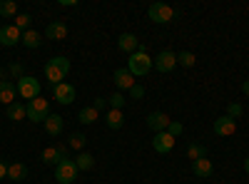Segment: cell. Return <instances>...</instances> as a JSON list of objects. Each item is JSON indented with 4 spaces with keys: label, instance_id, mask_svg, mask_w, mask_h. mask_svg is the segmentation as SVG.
<instances>
[{
    "label": "cell",
    "instance_id": "6da1fadb",
    "mask_svg": "<svg viewBox=\"0 0 249 184\" xmlns=\"http://www.w3.org/2000/svg\"><path fill=\"white\" fill-rule=\"evenodd\" d=\"M127 70L132 72V77H144L150 70H152V57L147 55V50H137V52H132L130 55V60H127Z\"/></svg>",
    "mask_w": 249,
    "mask_h": 184
},
{
    "label": "cell",
    "instance_id": "7a4b0ae2",
    "mask_svg": "<svg viewBox=\"0 0 249 184\" xmlns=\"http://www.w3.org/2000/svg\"><path fill=\"white\" fill-rule=\"evenodd\" d=\"M15 87H18V95L23 97V100H35V97H40V90H43V85H40V80L37 77H33V75H23L15 83Z\"/></svg>",
    "mask_w": 249,
    "mask_h": 184
},
{
    "label": "cell",
    "instance_id": "3957f363",
    "mask_svg": "<svg viewBox=\"0 0 249 184\" xmlns=\"http://www.w3.org/2000/svg\"><path fill=\"white\" fill-rule=\"evenodd\" d=\"M25 115L30 122H45L50 117V102L45 97H35L25 105Z\"/></svg>",
    "mask_w": 249,
    "mask_h": 184
},
{
    "label": "cell",
    "instance_id": "277c9868",
    "mask_svg": "<svg viewBox=\"0 0 249 184\" xmlns=\"http://www.w3.org/2000/svg\"><path fill=\"white\" fill-rule=\"evenodd\" d=\"M77 174H80V169L75 165V159H65L55 167V182L57 184H72L77 179Z\"/></svg>",
    "mask_w": 249,
    "mask_h": 184
},
{
    "label": "cell",
    "instance_id": "5b68a950",
    "mask_svg": "<svg viewBox=\"0 0 249 184\" xmlns=\"http://www.w3.org/2000/svg\"><path fill=\"white\" fill-rule=\"evenodd\" d=\"M147 17L152 20V23H157V25H167V23L175 20V10L170 5H164V3H152L147 8Z\"/></svg>",
    "mask_w": 249,
    "mask_h": 184
},
{
    "label": "cell",
    "instance_id": "8992f818",
    "mask_svg": "<svg viewBox=\"0 0 249 184\" xmlns=\"http://www.w3.org/2000/svg\"><path fill=\"white\" fill-rule=\"evenodd\" d=\"M152 67L157 70V72H172L175 67H177V55L172 52V50H162L157 57H152Z\"/></svg>",
    "mask_w": 249,
    "mask_h": 184
},
{
    "label": "cell",
    "instance_id": "52a82bcc",
    "mask_svg": "<svg viewBox=\"0 0 249 184\" xmlns=\"http://www.w3.org/2000/svg\"><path fill=\"white\" fill-rule=\"evenodd\" d=\"M175 137L167 132V130H164V132H157L155 137H152V147H155V152L157 154H170L172 150H175Z\"/></svg>",
    "mask_w": 249,
    "mask_h": 184
},
{
    "label": "cell",
    "instance_id": "ba28073f",
    "mask_svg": "<svg viewBox=\"0 0 249 184\" xmlns=\"http://www.w3.org/2000/svg\"><path fill=\"white\" fill-rule=\"evenodd\" d=\"M40 159L45 162V165H60V162H65L68 159V150H65V145H55V147H45L43 150V154H40Z\"/></svg>",
    "mask_w": 249,
    "mask_h": 184
},
{
    "label": "cell",
    "instance_id": "9c48e42d",
    "mask_svg": "<svg viewBox=\"0 0 249 184\" xmlns=\"http://www.w3.org/2000/svg\"><path fill=\"white\" fill-rule=\"evenodd\" d=\"M112 83H115L117 92H122V90L130 92V90L135 87V77H132V72H130L127 67H120V70L112 72Z\"/></svg>",
    "mask_w": 249,
    "mask_h": 184
},
{
    "label": "cell",
    "instance_id": "30bf717a",
    "mask_svg": "<svg viewBox=\"0 0 249 184\" xmlns=\"http://www.w3.org/2000/svg\"><path fill=\"white\" fill-rule=\"evenodd\" d=\"M214 134L217 137H232L234 132H237V119H232V117H227V115H222V117H217L214 119Z\"/></svg>",
    "mask_w": 249,
    "mask_h": 184
},
{
    "label": "cell",
    "instance_id": "8fae6325",
    "mask_svg": "<svg viewBox=\"0 0 249 184\" xmlns=\"http://www.w3.org/2000/svg\"><path fill=\"white\" fill-rule=\"evenodd\" d=\"M20 40H23V33H20L15 25H3L0 28V45L3 48H15Z\"/></svg>",
    "mask_w": 249,
    "mask_h": 184
},
{
    "label": "cell",
    "instance_id": "7c38bea8",
    "mask_svg": "<svg viewBox=\"0 0 249 184\" xmlns=\"http://www.w3.org/2000/svg\"><path fill=\"white\" fill-rule=\"evenodd\" d=\"M75 87L72 85H68V83H60V85H55L53 87V97L60 102V105H72L75 102Z\"/></svg>",
    "mask_w": 249,
    "mask_h": 184
},
{
    "label": "cell",
    "instance_id": "4fadbf2b",
    "mask_svg": "<svg viewBox=\"0 0 249 184\" xmlns=\"http://www.w3.org/2000/svg\"><path fill=\"white\" fill-rule=\"evenodd\" d=\"M170 117L167 115H164V112H150L147 115V127L157 134V132H164V130H167V125H170Z\"/></svg>",
    "mask_w": 249,
    "mask_h": 184
},
{
    "label": "cell",
    "instance_id": "5bb4252c",
    "mask_svg": "<svg viewBox=\"0 0 249 184\" xmlns=\"http://www.w3.org/2000/svg\"><path fill=\"white\" fill-rule=\"evenodd\" d=\"M117 48H120L122 52L132 55V52L140 50V40H137V35H132V33H122V35L117 37Z\"/></svg>",
    "mask_w": 249,
    "mask_h": 184
},
{
    "label": "cell",
    "instance_id": "9a60e30c",
    "mask_svg": "<svg viewBox=\"0 0 249 184\" xmlns=\"http://www.w3.org/2000/svg\"><path fill=\"white\" fill-rule=\"evenodd\" d=\"M15 97H18V87L13 83H8V80H0V102L10 107L15 102Z\"/></svg>",
    "mask_w": 249,
    "mask_h": 184
},
{
    "label": "cell",
    "instance_id": "2e32d148",
    "mask_svg": "<svg viewBox=\"0 0 249 184\" xmlns=\"http://www.w3.org/2000/svg\"><path fill=\"white\" fill-rule=\"evenodd\" d=\"M192 172H195V177H199V179H207V177H212V172H214V165H212V159H197V162H192Z\"/></svg>",
    "mask_w": 249,
    "mask_h": 184
},
{
    "label": "cell",
    "instance_id": "e0dca14e",
    "mask_svg": "<svg viewBox=\"0 0 249 184\" xmlns=\"http://www.w3.org/2000/svg\"><path fill=\"white\" fill-rule=\"evenodd\" d=\"M45 37L48 40H65L68 37V25L60 23V20H53V23L45 28Z\"/></svg>",
    "mask_w": 249,
    "mask_h": 184
},
{
    "label": "cell",
    "instance_id": "ac0fdd59",
    "mask_svg": "<svg viewBox=\"0 0 249 184\" xmlns=\"http://www.w3.org/2000/svg\"><path fill=\"white\" fill-rule=\"evenodd\" d=\"M65 70H60L57 65H53L50 63V60H48V63H45V77H48V83L55 87V85H60V83H65Z\"/></svg>",
    "mask_w": 249,
    "mask_h": 184
},
{
    "label": "cell",
    "instance_id": "d6986e66",
    "mask_svg": "<svg viewBox=\"0 0 249 184\" xmlns=\"http://www.w3.org/2000/svg\"><path fill=\"white\" fill-rule=\"evenodd\" d=\"M43 125H45V132H48L50 137H60V134H62V117H60V115H53V112H50V117L43 122Z\"/></svg>",
    "mask_w": 249,
    "mask_h": 184
},
{
    "label": "cell",
    "instance_id": "ffe728a7",
    "mask_svg": "<svg viewBox=\"0 0 249 184\" xmlns=\"http://www.w3.org/2000/svg\"><path fill=\"white\" fill-rule=\"evenodd\" d=\"M28 50H37L40 45H43V35H40L37 30H25L23 33V40H20Z\"/></svg>",
    "mask_w": 249,
    "mask_h": 184
},
{
    "label": "cell",
    "instance_id": "44dd1931",
    "mask_svg": "<svg viewBox=\"0 0 249 184\" xmlns=\"http://www.w3.org/2000/svg\"><path fill=\"white\" fill-rule=\"evenodd\" d=\"M25 177H28V167L23 165V162H13V165H8V179L23 182Z\"/></svg>",
    "mask_w": 249,
    "mask_h": 184
},
{
    "label": "cell",
    "instance_id": "7402d4cb",
    "mask_svg": "<svg viewBox=\"0 0 249 184\" xmlns=\"http://www.w3.org/2000/svg\"><path fill=\"white\" fill-rule=\"evenodd\" d=\"M105 125H107L110 130H122V125H124V115H122L120 110H110V112L105 115Z\"/></svg>",
    "mask_w": 249,
    "mask_h": 184
},
{
    "label": "cell",
    "instance_id": "603a6c76",
    "mask_svg": "<svg viewBox=\"0 0 249 184\" xmlns=\"http://www.w3.org/2000/svg\"><path fill=\"white\" fill-rule=\"evenodd\" d=\"M75 165H77L80 172H90V169L95 167V157H92L90 152H80V154L75 157Z\"/></svg>",
    "mask_w": 249,
    "mask_h": 184
},
{
    "label": "cell",
    "instance_id": "cb8c5ba5",
    "mask_svg": "<svg viewBox=\"0 0 249 184\" xmlns=\"http://www.w3.org/2000/svg\"><path fill=\"white\" fill-rule=\"evenodd\" d=\"M77 117H80V122H82V125H95V122H97V117H100V112H97V110L90 105V107H82Z\"/></svg>",
    "mask_w": 249,
    "mask_h": 184
},
{
    "label": "cell",
    "instance_id": "d4e9b609",
    "mask_svg": "<svg viewBox=\"0 0 249 184\" xmlns=\"http://www.w3.org/2000/svg\"><path fill=\"white\" fill-rule=\"evenodd\" d=\"M25 105H20V102H13V105L8 107V119L13 122H20V119H25Z\"/></svg>",
    "mask_w": 249,
    "mask_h": 184
},
{
    "label": "cell",
    "instance_id": "484cf974",
    "mask_svg": "<svg viewBox=\"0 0 249 184\" xmlns=\"http://www.w3.org/2000/svg\"><path fill=\"white\" fill-rule=\"evenodd\" d=\"M187 157H190L192 162L204 159V157H207V147H204V145H197V142H192V145L187 147Z\"/></svg>",
    "mask_w": 249,
    "mask_h": 184
},
{
    "label": "cell",
    "instance_id": "4316f807",
    "mask_svg": "<svg viewBox=\"0 0 249 184\" xmlns=\"http://www.w3.org/2000/svg\"><path fill=\"white\" fill-rule=\"evenodd\" d=\"M0 15H3V17H18L15 0H0Z\"/></svg>",
    "mask_w": 249,
    "mask_h": 184
},
{
    "label": "cell",
    "instance_id": "83f0119b",
    "mask_svg": "<svg viewBox=\"0 0 249 184\" xmlns=\"http://www.w3.org/2000/svg\"><path fill=\"white\" fill-rule=\"evenodd\" d=\"M195 63H197V57H195V52H190V50H182V52L177 55V65H182V67H195Z\"/></svg>",
    "mask_w": 249,
    "mask_h": 184
},
{
    "label": "cell",
    "instance_id": "f1b7e54d",
    "mask_svg": "<svg viewBox=\"0 0 249 184\" xmlns=\"http://www.w3.org/2000/svg\"><path fill=\"white\" fill-rule=\"evenodd\" d=\"M85 142H88V137L82 134V132H72L70 139H68V145H70L72 150H80V152H82V150H85Z\"/></svg>",
    "mask_w": 249,
    "mask_h": 184
},
{
    "label": "cell",
    "instance_id": "f546056e",
    "mask_svg": "<svg viewBox=\"0 0 249 184\" xmlns=\"http://www.w3.org/2000/svg\"><path fill=\"white\" fill-rule=\"evenodd\" d=\"M30 23H33V17L28 15V13H18V17H15V28L20 30V33H25V30H30Z\"/></svg>",
    "mask_w": 249,
    "mask_h": 184
},
{
    "label": "cell",
    "instance_id": "4dcf8cb0",
    "mask_svg": "<svg viewBox=\"0 0 249 184\" xmlns=\"http://www.w3.org/2000/svg\"><path fill=\"white\" fill-rule=\"evenodd\" d=\"M107 105H110L112 110H120V112H122V110H124V95H122V92H112V95L107 97Z\"/></svg>",
    "mask_w": 249,
    "mask_h": 184
},
{
    "label": "cell",
    "instance_id": "1f68e13d",
    "mask_svg": "<svg viewBox=\"0 0 249 184\" xmlns=\"http://www.w3.org/2000/svg\"><path fill=\"white\" fill-rule=\"evenodd\" d=\"M242 105L239 102H230V105H227V117H232V119H237V117H242Z\"/></svg>",
    "mask_w": 249,
    "mask_h": 184
},
{
    "label": "cell",
    "instance_id": "d6a6232c",
    "mask_svg": "<svg viewBox=\"0 0 249 184\" xmlns=\"http://www.w3.org/2000/svg\"><path fill=\"white\" fill-rule=\"evenodd\" d=\"M50 63H53V65H57L60 70H65V72H70V60H68V57H62V55H57V57H53V60H50Z\"/></svg>",
    "mask_w": 249,
    "mask_h": 184
},
{
    "label": "cell",
    "instance_id": "836d02e7",
    "mask_svg": "<svg viewBox=\"0 0 249 184\" xmlns=\"http://www.w3.org/2000/svg\"><path fill=\"white\" fill-rule=\"evenodd\" d=\"M167 132H170V134L177 139V137L184 132V125H182V122H170V125H167Z\"/></svg>",
    "mask_w": 249,
    "mask_h": 184
},
{
    "label": "cell",
    "instance_id": "e575fe53",
    "mask_svg": "<svg viewBox=\"0 0 249 184\" xmlns=\"http://www.w3.org/2000/svg\"><path fill=\"white\" fill-rule=\"evenodd\" d=\"M130 97H132V100H142V97H144V87L135 83V87L130 90Z\"/></svg>",
    "mask_w": 249,
    "mask_h": 184
},
{
    "label": "cell",
    "instance_id": "d590c367",
    "mask_svg": "<svg viewBox=\"0 0 249 184\" xmlns=\"http://www.w3.org/2000/svg\"><path fill=\"white\" fill-rule=\"evenodd\" d=\"M10 75L20 80V77H23V65H20V63H13V65H10Z\"/></svg>",
    "mask_w": 249,
    "mask_h": 184
},
{
    "label": "cell",
    "instance_id": "8d00e7d4",
    "mask_svg": "<svg viewBox=\"0 0 249 184\" xmlns=\"http://www.w3.org/2000/svg\"><path fill=\"white\" fill-rule=\"evenodd\" d=\"M105 105H107V100L105 97H95V102H92V107L100 112V110H105Z\"/></svg>",
    "mask_w": 249,
    "mask_h": 184
},
{
    "label": "cell",
    "instance_id": "74e56055",
    "mask_svg": "<svg viewBox=\"0 0 249 184\" xmlns=\"http://www.w3.org/2000/svg\"><path fill=\"white\" fill-rule=\"evenodd\" d=\"M8 177V165L5 162H0V179H5Z\"/></svg>",
    "mask_w": 249,
    "mask_h": 184
},
{
    "label": "cell",
    "instance_id": "f35d334b",
    "mask_svg": "<svg viewBox=\"0 0 249 184\" xmlns=\"http://www.w3.org/2000/svg\"><path fill=\"white\" fill-rule=\"evenodd\" d=\"M60 5H62V8H75L77 3H75V0H60Z\"/></svg>",
    "mask_w": 249,
    "mask_h": 184
},
{
    "label": "cell",
    "instance_id": "ab89813d",
    "mask_svg": "<svg viewBox=\"0 0 249 184\" xmlns=\"http://www.w3.org/2000/svg\"><path fill=\"white\" fill-rule=\"evenodd\" d=\"M242 92L249 97V80H244V83H242Z\"/></svg>",
    "mask_w": 249,
    "mask_h": 184
},
{
    "label": "cell",
    "instance_id": "60d3db41",
    "mask_svg": "<svg viewBox=\"0 0 249 184\" xmlns=\"http://www.w3.org/2000/svg\"><path fill=\"white\" fill-rule=\"evenodd\" d=\"M244 172H247V174H249V157H247V159H244Z\"/></svg>",
    "mask_w": 249,
    "mask_h": 184
},
{
    "label": "cell",
    "instance_id": "b9f144b4",
    "mask_svg": "<svg viewBox=\"0 0 249 184\" xmlns=\"http://www.w3.org/2000/svg\"><path fill=\"white\" fill-rule=\"evenodd\" d=\"M0 75H3V70H0Z\"/></svg>",
    "mask_w": 249,
    "mask_h": 184
}]
</instances>
